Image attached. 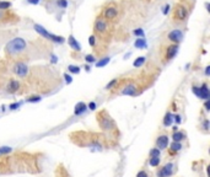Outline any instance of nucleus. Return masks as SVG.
Returning <instances> with one entry per match:
<instances>
[{
  "mask_svg": "<svg viewBox=\"0 0 210 177\" xmlns=\"http://www.w3.org/2000/svg\"><path fill=\"white\" fill-rule=\"evenodd\" d=\"M205 110H206V111L210 110V105H209V101H208V100H206V102H205Z\"/></svg>",
  "mask_w": 210,
  "mask_h": 177,
  "instance_id": "42",
  "label": "nucleus"
},
{
  "mask_svg": "<svg viewBox=\"0 0 210 177\" xmlns=\"http://www.w3.org/2000/svg\"><path fill=\"white\" fill-rule=\"evenodd\" d=\"M184 138H186V135L182 132H175L173 135H172V139L176 143H181V140H183Z\"/></svg>",
  "mask_w": 210,
  "mask_h": 177,
  "instance_id": "14",
  "label": "nucleus"
},
{
  "mask_svg": "<svg viewBox=\"0 0 210 177\" xmlns=\"http://www.w3.org/2000/svg\"><path fill=\"white\" fill-rule=\"evenodd\" d=\"M160 154H161V151H160L157 148L153 149L151 151H150V156H151V158H160Z\"/></svg>",
  "mask_w": 210,
  "mask_h": 177,
  "instance_id": "25",
  "label": "nucleus"
},
{
  "mask_svg": "<svg viewBox=\"0 0 210 177\" xmlns=\"http://www.w3.org/2000/svg\"><path fill=\"white\" fill-rule=\"evenodd\" d=\"M177 15H178V17L181 19V20L186 19V16H187L186 9H184V7H178V10H177Z\"/></svg>",
  "mask_w": 210,
  "mask_h": 177,
  "instance_id": "20",
  "label": "nucleus"
},
{
  "mask_svg": "<svg viewBox=\"0 0 210 177\" xmlns=\"http://www.w3.org/2000/svg\"><path fill=\"white\" fill-rule=\"evenodd\" d=\"M58 4H59V6H60V7H66V6H68L66 0H59Z\"/></svg>",
  "mask_w": 210,
  "mask_h": 177,
  "instance_id": "33",
  "label": "nucleus"
},
{
  "mask_svg": "<svg viewBox=\"0 0 210 177\" xmlns=\"http://www.w3.org/2000/svg\"><path fill=\"white\" fill-rule=\"evenodd\" d=\"M175 122H176L177 124H179V123H181V122H182V118H181V116H176V117H175Z\"/></svg>",
  "mask_w": 210,
  "mask_h": 177,
  "instance_id": "38",
  "label": "nucleus"
},
{
  "mask_svg": "<svg viewBox=\"0 0 210 177\" xmlns=\"http://www.w3.org/2000/svg\"><path fill=\"white\" fill-rule=\"evenodd\" d=\"M10 6H11V4L7 3V1H0V10H5Z\"/></svg>",
  "mask_w": 210,
  "mask_h": 177,
  "instance_id": "29",
  "label": "nucleus"
},
{
  "mask_svg": "<svg viewBox=\"0 0 210 177\" xmlns=\"http://www.w3.org/2000/svg\"><path fill=\"white\" fill-rule=\"evenodd\" d=\"M14 73L16 75H18L20 78H24L27 75V73H28V68L26 64L24 63H17L15 67H14Z\"/></svg>",
  "mask_w": 210,
  "mask_h": 177,
  "instance_id": "4",
  "label": "nucleus"
},
{
  "mask_svg": "<svg viewBox=\"0 0 210 177\" xmlns=\"http://www.w3.org/2000/svg\"><path fill=\"white\" fill-rule=\"evenodd\" d=\"M177 52H178V46L177 44L171 46L168 48V50H167V59H172L177 54Z\"/></svg>",
  "mask_w": 210,
  "mask_h": 177,
  "instance_id": "10",
  "label": "nucleus"
},
{
  "mask_svg": "<svg viewBox=\"0 0 210 177\" xmlns=\"http://www.w3.org/2000/svg\"><path fill=\"white\" fill-rule=\"evenodd\" d=\"M64 79H65V82L66 84H70V82H73V78L68 75V74H64Z\"/></svg>",
  "mask_w": 210,
  "mask_h": 177,
  "instance_id": "32",
  "label": "nucleus"
},
{
  "mask_svg": "<svg viewBox=\"0 0 210 177\" xmlns=\"http://www.w3.org/2000/svg\"><path fill=\"white\" fill-rule=\"evenodd\" d=\"M88 43H90V46H95V37H94V36H90Z\"/></svg>",
  "mask_w": 210,
  "mask_h": 177,
  "instance_id": "35",
  "label": "nucleus"
},
{
  "mask_svg": "<svg viewBox=\"0 0 210 177\" xmlns=\"http://www.w3.org/2000/svg\"><path fill=\"white\" fill-rule=\"evenodd\" d=\"M27 1H28L29 4H33V5H37V4L39 3V0H27Z\"/></svg>",
  "mask_w": 210,
  "mask_h": 177,
  "instance_id": "39",
  "label": "nucleus"
},
{
  "mask_svg": "<svg viewBox=\"0 0 210 177\" xmlns=\"http://www.w3.org/2000/svg\"><path fill=\"white\" fill-rule=\"evenodd\" d=\"M135 92H136V87H135V85L129 84V85H127V86L122 90V95L132 96V95H135Z\"/></svg>",
  "mask_w": 210,
  "mask_h": 177,
  "instance_id": "8",
  "label": "nucleus"
},
{
  "mask_svg": "<svg viewBox=\"0 0 210 177\" xmlns=\"http://www.w3.org/2000/svg\"><path fill=\"white\" fill-rule=\"evenodd\" d=\"M168 10H169V5L167 4V5L165 6V10H164V14H165V15H167V14H168Z\"/></svg>",
  "mask_w": 210,
  "mask_h": 177,
  "instance_id": "40",
  "label": "nucleus"
},
{
  "mask_svg": "<svg viewBox=\"0 0 210 177\" xmlns=\"http://www.w3.org/2000/svg\"><path fill=\"white\" fill-rule=\"evenodd\" d=\"M193 92L195 95L202 98V100H209V89L206 86V84H203L202 87H197V86H193Z\"/></svg>",
  "mask_w": 210,
  "mask_h": 177,
  "instance_id": "3",
  "label": "nucleus"
},
{
  "mask_svg": "<svg viewBox=\"0 0 210 177\" xmlns=\"http://www.w3.org/2000/svg\"><path fill=\"white\" fill-rule=\"evenodd\" d=\"M156 145H157V149L158 150H162L166 149L168 147V137L167 135H160L156 140Z\"/></svg>",
  "mask_w": 210,
  "mask_h": 177,
  "instance_id": "6",
  "label": "nucleus"
},
{
  "mask_svg": "<svg viewBox=\"0 0 210 177\" xmlns=\"http://www.w3.org/2000/svg\"><path fill=\"white\" fill-rule=\"evenodd\" d=\"M144 63H145V57H139V58H136V60L134 61V67H135V68H139V67H141Z\"/></svg>",
  "mask_w": 210,
  "mask_h": 177,
  "instance_id": "21",
  "label": "nucleus"
},
{
  "mask_svg": "<svg viewBox=\"0 0 210 177\" xmlns=\"http://www.w3.org/2000/svg\"><path fill=\"white\" fill-rule=\"evenodd\" d=\"M68 70H69L70 73H73V74H79V73H80V68L76 67V65H69V67H68Z\"/></svg>",
  "mask_w": 210,
  "mask_h": 177,
  "instance_id": "24",
  "label": "nucleus"
},
{
  "mask_svg": "<svg viewBox=\"0 0 210 177\" xmlns=\"http://www.w3.org/2000/svg\"><path fill=\"white\" fill-rule=\"evenodd\" d=\"M33 27H35V30H36V32H37V33H39L41 36H43L44 38L51 39V41H53V42H55V43H64V38H63V37H60V36H55V35L49 33V32H48V31H47L43 26H41V25H37V24H36Z\"/></svg>",
  "mask_w": 210,
  "mask_h": 177,
  "instance_id": "2",
  "label": "nucleus"
},
{
  "mask_svg": "<svg viewBox=\"0 0 210 177\" xmlns=\"http://www.w3.org/2000/svg\"><path fill=\"white\" fill-rule=\"evenodd\" d=\"M150 165H151V166H154V167H155V166H157L158 164H160V158H150Z\"/></svg>",
  "mask_w": 210,
  "mask_h": 177,
  "instance_id": "27",
  "label": "nucleus"
},
{
  "mask_svg": "<svg viewBox=\"0 0 210 177\" xmlns=\"http://www.w3.org/2000/svg\"><path fill=\"white\" fill-rule=\"evenodd\" d=\"M105 15H106L107 19H113V17H116V15H117V10H116V7H108V9L106 10Z\"/></svg>",
  "mask_w": 210,
  "mask_h": 177,
  "instance_id": "15",
  "label": "nucleus"
},
{
  "mask_svg": "<svg viewBox=\"0 0 210 177\" xmlns=\"http://www.w3.org/2000/svg\"><path fill=\"white\" fill-rule=\"evenodd\" d=\"M109 60H111V58H109V57H106V58L101 59L99 61H97V63H96V67H97V68H102V67H105V65H107V64L109 63Z\"/></svg>",
  "mask_w": 210,
  "mask_h": 177,
  "instance_id": "19",
  "label": "nucleus"
},
{
  "mask_svg": "<svg viewBox=\"0 0 210 177\" xmlns=\"http://www.w3.org/2000/svg\"><path fill=\"white\" fill-rule=\"evenodd\" d=\"M13 151L11 147H1L0 148V155H5V154H10Z\"/></svg>",
  "mask_w": 210,
  "mask_h": 177,
  "instance_id": "22",
  "label": "nucleus"
},
{
  "mask_svg": "<svg viewBox=\"0 0 210 177\" xmlns=\"http://www.w3.org/2000/svg\"><path fill=\"white\" fill-rule=\"evenodd\" d=\"M20 106H21V102H16V103H13V105H10V110L14 111V110H17Z\"/></svg>",
  "mask_w": 210,
  "mask_h": 177,
  "instance_id": "31",
  "label": "nucleus"
},
{
  "mask_svg": "<svg viewBox=\"0 0 210 177\" xmlns=\"http://www.w3.org/2000/svg\"><path fill=\"white\" fill-rule=\"evenodd\" d=\"M203 126H204L205 129H209V121H205V122L203 123Z\"/></svg>",
  "mask_w": 210,
  "mask_h": 177,
  "instance_id": "41",
  "label": "nucleus"
},
{
  "mask_svg": "<svg viewBox=\"0 0 210 177\" xmlns=\"http://www.w3.org/2000/svg\"><path fill=\"white\" fill-rule=\"evenodd\" d=\"M85 60L87 61V63H95V57L92 54H87L85 57Z\"/></svg>",
  "mask_w": 210,
  "mask_h": 177,
  "instance_id": "30",
  "label": "nucleus"
},
{
  "mask_svg": "<svg viewBox=\"0 0 210 177\" xmlns=\"http://www.w3.org/2000/svg\"><path fill=\"white\" fill-rule=\"evenodd\" d=\"M52 61H53V63H57V61H58V59H57L55 56H52Z\"/></svg>",
  "mask_w": 210,
  "mask_h": 177,
  "instance_id": "44",
  "label": "nucleus"
},
{
  "mask_svg": "<svg viewBox=\"0 0 210 177\" xmlns=\"http://www.w3.org/2000/svg\"><path fill=\"white\" fill-rule=\"evenodd\" d=\"M136 177H147V173H146L145 171H140V172L136 175Z\"/></svg>",
  "mask_w": 210,
  "mask_h": 177,
  "instance_id": "37",
  "label": "nucleus"
},
{
  "mask_svg": "<svg viewBox=\"0 0 210 177\" xmlns=\"http://www.w3.org/2000/svg\"><path fill=\"white\" fill-rule=\"evenodd\" d=\"M168 38H169V41H172V42L178 43V42H181V41H182L183 33H182L179 30H173L172 32L168 33Z\"/></svg>",
  "mask_w": 210,
  "mask_h": 177,
  "instance_id": "5",
  "label": "nucleus"
},
{
  "mask_svg": "<svg viewBox=\"0 0 210 177\" xmlns=\"http://www.w3.org/2000/svg\"><path fill=\"white\" fill-rule=\"evenodd\" d=\"M210 74V67H206L205 68V75H209Z\"/></svg>",
  "mask_w": 210,
  "mask_h": 177,
  "instance_id": "43",
  "label": "nucleus"
},
{
  "mask_svg": "<svg viewBox=\"0 0 210 177\" xmlns=\"http://www.w3.org/2000/svg\"><path fill=\"white\" fill-rule=\"evenodd\" d=\"M95 30L97 32H102V31L106 30V22L103 20H97L96 24H95Z\"/></svg>",
  "mask_w": 210,
  "mask_h": 177,
  "instance_id": "11",
  "label": "nucleus"
},
{
  "mask_svg": "<svg viewBox=\"0 0 210 177\" xmlns=\"http://www.w3.org/2000/svg\"><path fill=\"white\" fill-rule=\"evenodd\" d=\"M69 46L71 47L73 49H75V50H80V44L77 43V41L75 39L74 36H70L69 37Z\"/></svg>",
  "mask_w": 210,
  "mask_h": 177,
  "instance_id": "12",
  "label": "nucleus"
},
{
  "mask_svg": "<svg viewBox=\"0 0 210 177\" xmlns=\"http://www.w3.org/2000/svg\"><path fill=\"white\" fill-rule=\"evenodd\" d=\"M134 35L138 36L139 38H144V36H145L144 31H143L141 28H136V30H134Z\"/></svg>",
  "mask_w": 210,
  "mask_h": 177,
  "instance_id": "26",
  "label": "nucleus"
},
{
  "mask_svg": "<svg viewBox=\"0 0 210 177\" xmlns=\"http://www.w3.org/2000/svg\"><path fill=\"white\" fill-rule=\"evenodd\" d=\"M134 46H135V48L143 49V48H145V47H146V41H145L144 38H138V39L135 41Z\"/></svg>",
  "mask_w": 210,
  "mask_h": 177,
  "instance_id": "17",
  "label": "nucleus"
},
{
  "mask_svg": "<svg viewBox=\"0 0 210 177\" xmlns=\"http://www.w3.org/2000/svg\"><path fill=\"white\" fill-rule=\"evenodd\" d=\"M101 126L105 129H112V121L109 119V118H107V119L105 118V119L101 121Z\"/></svg>",
  "mask_w": 210,
  "mask_h": 177,
  "instance_id": "18",
  "label": "nucleus"
},
{
  "mask_svg": "<svg viewBox=\"0 0 210 177\" xmlns=\"http://www.w3.org/2000/svg\"><path fill=\"white\" fill-rule=\"evenodd\" d=\"M25 48H26L25 39L21 38V37H17V38L11 39L6 44L5 50H6V53H9V54H17V53H21Z\"/></svg>",
  "mask_w": 210,
  "mask_h": 177,
  "instance_id": "1",
  "label": "nucleus"
},
{
  "mask_svg": "<svg viewBox=\"0 0 210 177\" xmlns=\"http://www.w3.org/2000/svg\"><path fill=\"white\" fill-rule=\"evenodd\" d=\"M171 149L173 150V151H179L182 149V144L181 143H176V141H173L172 144H171Z\"/></svg>",
  "mask_w": 210,
  "mask_h": 177,
  "instance_id": "23",
  "label": "nucleus"
},
{
  "mask_svg": "<svg viewBox=\"0 0 210 177\" xmlns=\"http://www.w3.org/2000/svg\"><path fill=\"white\" fill-rule=\"evenodd\" d=\"M130 56H132V53H127V54H125V57H124V58H125V59H127V58H128V57H130Z\"/></svg>",
  "mask_w": 210,
  "mask_h": 177,
  "instance_id": "45",
  "label": "nucleus"
},
{
  "mask_svg": "<svg viewBox=\"0 0 210 177\" xmlns=\"http://www.w3.org/2000/svg\"><path fill=\"white\" fill-rule=\"evenodd\" d=\"M41 100H42L41 96H31L27 98V102H39Z\"/></svg>",
  "mask_w": 210,
  "mask_h": 177,
  "instance_id": "28",
  "label": "nucleus"
},
{
  "mask_svg": "<svg viewBox=\"0 0 210 177\" xmlns=\"http://www.w3.org/2000/svg\"><path fill=\"white\" fill-rule=\"evenodd\" d=\"M18 87H20L18 81L13 80V81H10V84H9V86H7V90H9L10 92H14V91H16Z\"/></svg>",
  "mask_w": 210,
  "mask_h": 177,
  "instance_id": "16",
  "label": "nucleus"
},
{
  "mask_svg": "<svg viewBox=\"0 0 210 177\" xmlns=\"http://www.w3.org/2000/svg\"><path fill=\"white\" fill-rule=\"evenodd\" d=\"M172 123H173V114L172 113H167L165 116V118H164V126L171 127Z\"/></svg>",
  "mask_w": 210,
  "mask_h": 177,
  "instance_id": "13",
  "label": "nucleus"
},
{
  "mask_svg": "<svg viewBox=\"0 0 210 177\" xmlns=\"http://www.w3.org/2000/svg\"><path fill=\"white\" fill-rule=\"evenodd\" d=\"M86 110H87V106L85 105V103H84V102H79V103H76V106H75L74 113L76 114V116H79V114L84 113Z\"/></svg>",
  "mask_w": 210,
  "mask_h": 177,
  "instance_id": "9",
  "label": "nucleus"
},
{
  "mask_svg": "<svg viewBox=\"0 0 210 177\" xmlns=\"http://www.w3.org/2000/svg\"><path fill=\"white\" fill-rule=\"evenodd\" d=\"M172 170H173V164H167L165 167L162 169V170H160L158 172H157V176L158 177H168V176H171V173H172Z\"/></svg>",
  "mask_w": 210,
  "mask_h": 177,
  "instance_id": "7",
  "label": "nucleus"
},
{
  "mask_svg": "<svg viewBox=\"0 0 210 177\" xmlns=\"http://www.w3.org/2000/svg\"><path fill=\"white\" fill-rule=\"evenodd\" d=\"M88 108L91 110V111L96 110V103H95V102H90V103H88Z\"/></svg>",
  "mask_w": 210,
  "mask_h": 177,
  "instance_id": "36",
  "label": "nucleus"
},
{
  "mask_svg": "<svg viewBox=\"0 0 210 177\" xmlns=\"http://www.w3.org/2000/svg\"><path fill=\"white\" fill-rule=\"evenodd\" d=\"M116 82H117V80H116V79H114V80H112V81H109V82H108V85L106 86V89H107V90H109V89H111V87L116 84Z\"/></svg>",
  "mask_w": 210,
  "mask_h": 177,
  "instance_id": "34",
  "label": "nucleus"
}]
</instances>
